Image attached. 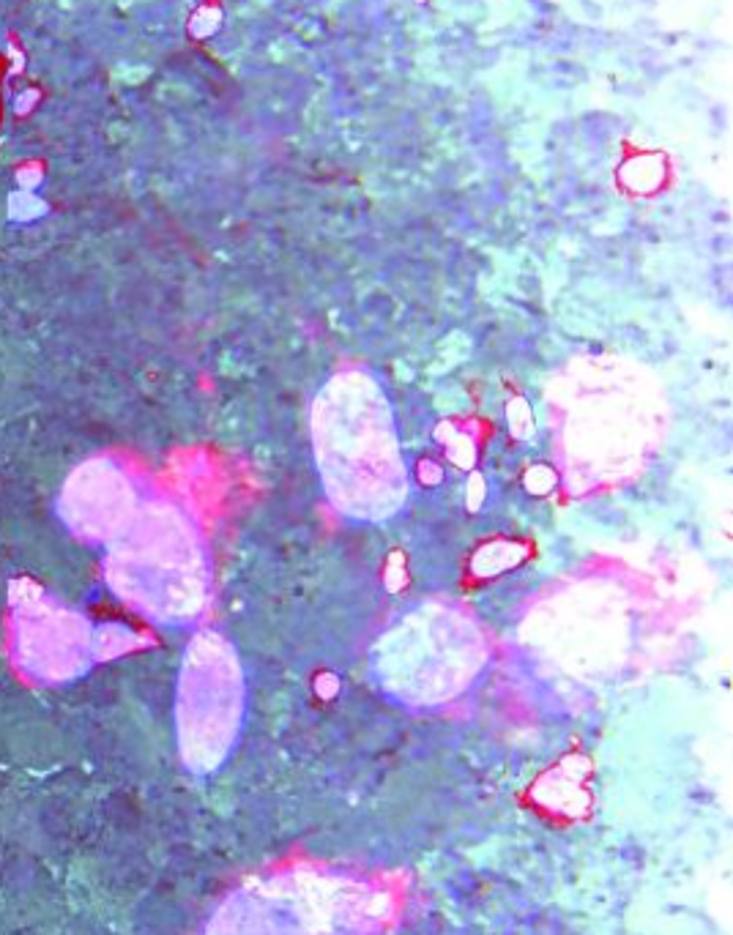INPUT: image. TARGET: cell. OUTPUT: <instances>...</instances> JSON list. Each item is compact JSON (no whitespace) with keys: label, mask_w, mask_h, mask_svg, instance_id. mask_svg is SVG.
Here are the masks:
<instances>
[{"label":"cell","mask_w":733,"mask_h":935,"mask_svg":"<svg viewBox=\"0 0 733 935\" xmlns=\"http://www.w3.org/2000/svg\"><path fill=\"white\" fill-rule=\"evenodd\" d=\"M9 651L25 676L66 681L96 654V632L66 602L22 580L11 586Z\"/></svg>","instance_id":"2"},{"label":"cell","mask_w":733,"mask_h":935,"mask_svg":"<svg viewBox=\"0 0 733 935\" xmlns=\"http://www.w3.org/2000/svg\"><path fill=\"white\" fill-rule=\"evenodd\" d=\"M3 72H6V61H3V55H0V85H3ZM0 115H3V99H0Z\"/></svg>","instance_id":"3"},{"label":"cell","mask_w":733,"mask_h":935,"mask_svg":"<svg viewBox=\"0 0 733 935\" xmlns=\"http://www.w3.org/2000/svg\"><path fill=\"white\" fill-rule=\"evenodd\" d=\"M378 914L375 892L351 878L279 875L238 894L219 935H370Z\"/></svg>","instance_id":"1"}]
</instances>
